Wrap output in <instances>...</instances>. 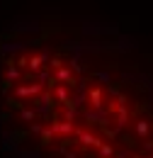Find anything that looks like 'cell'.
Here are the masks:
<instances>
[{
	"label": "cell",
	"mask_w": 153,
	"mask_h": 158,
	"mask_svg": "<svg viewBox=\"0 0 153 158\" xmlns=\"http://www.w3.org/2000/svg\"><path fill=\"white\" fill-rule=\"evenodd\" d=\"M32 71L7 105L58 158H153V76L117 54H49L12 61Z\"/></svg>",
	"instance_id": "6da1fadb"
}]
</instances>
